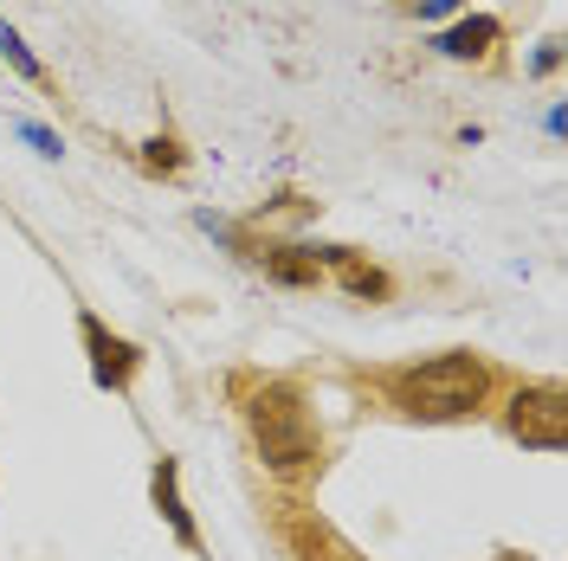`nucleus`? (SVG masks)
I'll return each mask as SVG.
<instances>
[{"label":"nucleus","instance_id":"9b49d317","mask_svg":"<svg viewBox=\"0 0 568 561\" xmlns=\"http://www.w3.org/2000/svg\"><path fill=\"white\" fill-rule=\"evenodd\" d=\"M0 59H7V65L20 71V78H27L33 91H52V78H45V65H39V59H33V45H27V39L13 33L7 20H0Z\"/></svg>","mask_w":568,"mask_h":561},{"label":"nucleus","instance_id":"6e6552de","mask_svg":"<svg viewBox=\"0 0 568 561\" xmlns=\"http://www.w3.org/2000/svg\"><path fill=\"white\" fill-rule=\"evenodd\" d=\"M246 258H258L265 278L284 284V290H317L323 284V258H317V246H304V239H265V246H252Z\"/></svg>","mask_w":568,"mask_h":561},{"label":"nucleus","instance_id":"f8f14e48","mask_svg":"<svg viewBox=\"0 0 568 561\" xmlns=\"http://www.w3.org/2000/svg\"><path fill=\"white\" fill-rule=\"evenodd\" d=\"M317 201H304V194H278V201H265V207L252 213V226H265V220H311Z\"/></svg>","mask_w":568,"mask_h":561},{"label":"nucleus","instance_id":"423d86ee","mask_svg":"<svg viewBox=\"0 0 568 561\" xmlns=\"http://www.w3.org/2000/svg\"><path fill=\"white\" fill-rule=\"evenodd\" d=\"M317 258H323V278H336L355 304H388V297H394V278L375 265V258H368V252H355V246H317Z\"/></svg>","mask_w":568,"mask_h":561},{"label":"nucleus","instance_id":"4468645a","mask_svg":"<svg viewBox=\"0 0 568 561\" xmlns=\"http://www.w3.org/2000/svg\"><path fill=\"white\" fill-rule=\"evenodd\" d=\"M556 65H562V39H542V52L530 59V71H536V78H549Z\"/></svg>","mask_w":568,"mask_h":561},{"label":"nucleus","instance_id":"2eb2a0df","mask_svg":"<svg viewBox=\"0 0 568 561\" xmlns=\"http://www.w3.org/2000/svg\"><path fill=\"white\" fill-rule=\"evenodd\" d=\"M459 0H420V13H453Z\"/></svg>","mask_w":568,"mask_h":561},{"label":"nucleus","instance_id":"1a4fd4ad","mask_svg":"<svg viewBox=\"0 0 568 561\" xmlns=\"http://www.w3.org/2000/svg\"><path fill=\"white\" fill-rule=\"evenodd\" d=\"M497 39H504V20L497 13H465V20H453L446 33H433V52L439 59H491L497 52Z\"/></svg>","mask_w":568,"mask_h":561},{"label":"nucleus","instance_id":"f257e3e1","mask_svg":"<svg viewBox=\"0 0 568 561\" xmlns=\"http://www.w3.org/2000/svg\"><path fill=\"white\" fill-rule=\"evenodd\" d=\"M226 394L240 407L252 458L278 478L284 491L317 484L323 465H329V439H323V420H317V407H311V394H304V381L240 368V375H226Z\"/></svg>","mask_w":568,"mask_h":561},{"label":"nucleus","instance_id":"ddd939ff","mask_svg":"<svg viewBox=\"0 0 568 561\" xmlns=\"http://www.w3.org/2000/svg\"><path fill=\"white\" fill-rule=\"evenodd\" d=\"M20 136H27V142H33V149H39V155H59V149H65V142H59V136H52V130H45V123H20Z\"/></svg>","mask_w":568,"mask_h":561},{"label":"nucleus","instance_id":"7ed1b4c3","mask_svg":"<svg viewBox=\"0 0 568 561\" xmlns=\"http://www.w3.org/2000/svg\"><path fill=\"white\" fill-rule=\"evenodd\" d=\"M504 432L524 446V452H562L568 446V400L562 381H524L504 407Z\"/></svg>","mask_w":568,"mask_h":561},{"label":"nucleus","instance_id":"39448f33","mask_svg":"<svg viewBox=\"0 0 568 561\" xmlns=\"http://www.w3.org/2000/svg\"><path fill=\"white\" fill-rule=\"evenodd\" d=\"M78 343H84V355H91V381L104 387V394H130L142 375V343H130V336H116L98 310H78Z\"/></svg>","mask_w":568,"mask_h":561},{"label":"nucleus","instance_id":"20e7f679","mask_svg":"<svg viewBox=\"0 0 568 561\" xmlns=\"http://www.w3.org/2000/svg\"><path fill=\"white\" fill-rule=\"evenodd\" d=\"M272 523H278V542H284L291 561H368L329 517H317V510L297 503V497H278V503H272Z\"/></svg>","mask_w":568,"mask_h":561},{"label":"nucleus","instance_id":"0eeeda50","mask_svg":"<svg viewBox=\"0 0 568 561\" xmlns=\"http://www.w3.org/2000/svg\"><path fill=\"white\" fill-rule=\"evenodd\" d=\"M149 503L162 510V523L175 529V542L187 555H207V542H201V529H194V510H187V497H181V458H155V465H149Z\"/></svg>","mask_w":568,"mask_h":561},{"label":"nucleus","instance_id":"f03ea898","mask_svg":"<svg viewBox=\"0 0 568 561\" xmlns=\"http://www.w3.org/2000/svg\"><path fill=\"white\" fill-rule=\"evenodd\" d=\"M382 387H388V407L400 420L453 426V420H478L491 407L497 368L478 349H446V355H426V361L394 368Z\"/></svg>","mask_w":568,"mask_h":561},{"label":"nucleus","instance_id":"9d476101","mask_svg":"<svg viewBox=\"0 0 568 561\" xmlns=\"http://www.w3.org/2000/svg\"><path fill=\"white\" fill-rule=\"evenodd\" d=\"M142 175H162V181H175L181 169H187V149H181V136H169V130H162V136H149L142 142Z\"/></svg>","mask_w":568,"mask_h":561}]
</instances>
